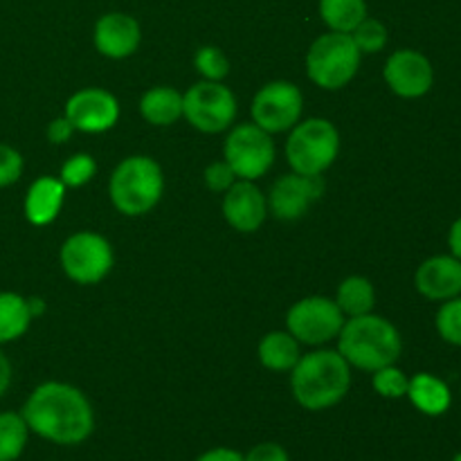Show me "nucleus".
<instances>
[{
  "label": "nucleus",
  "instance_id": "obj_38",
  "mask_svg": "<svg viewBox=\"0 0 461 461\" xmlns=\"http://www.w3.org/2000/svg\"><path fill=\"white\" fill-rule=\"evenodd\" d=\"M27 304H30L32 318H36V315H41V313H43V311H45L43 300H39V297H32V300H27Z\"/></svg>",
  "mask_w": 461,
  "mask_h": 461
},
{
  "label": "nucleus",
  "instance_id": "obj_10",
  "mask_svg": "<svg viewBox=\"0 0 461 461\" xmlns=\"http://www.w3.org/2000/svg\"><path fill=\"white\" fill-rule=\"evenodd\" d=\"M61 266L77 284H97L111 273V243L95 232H77L63 243Z\"/></svg>",
  "mask_w": 461,
  "mask_h": 461
},
{
  "label": "nucleus",
  "instance_id": "obj_13",
  "mask_svg": "<svg viewBox=\"0 0 461 461\" xmlns=\"http://www.w3.org/2000/svg\"><path fill=\"white\" fill-rule=\"evenodd\" d=\"M66 117L75 126V131L104 133L115 126L117 117H120V104L106 90L86 88L68 99Z\"/></svg>",
  "mask_w": 461,
  "mask_h": 461
},
{
  "label": "nucleus",
  "instance_id": "obj_6",
  "mask_svg": "<svg viewBox=\"0 0 461 461\" xmlns=\"http://www.w3.org/2000/svg\"><path fill=\"white\" fill-rule=\"evenodd\" d=\"M340 151V135L329 120H306L295 124L286 142L288 165L295 174L320 176L333 165Z\"/></svg>",
  "mask_w": 461,
  "mask_h": 461
},
{
  "label": "nucleus",
  "instance_id": "obj_3",
  "mask_svg": "<svg viewBox=\"0 0 461 461\" xmlns=\"http://www.w3.org/2000/svg\"><path fill=\"white\" fill-rule=\"evenodd\" d=\"M338 338H340L338 351L342 358L365 372H376L387 365H394L403 349L394 324L372 313L347 320Z\"/></svg>",
  "mask_w": 461,
  "mask_h": 461
},
{
  "label": "nucleus",
  "instance_id": "obj_2",
  "mask_svg": "<svg viewBox=\"0 0 461 461\" xmlns=\"http://www.w3.org/2000/svg\"><path fill=\"white\" fill-rule=\"evenodd\" d=\"M351 365L340 351H313L300 356L291 369V390L297 403L311 412L329 410L340 403L351 385Z\"/></svg>",
  "mask_w": 461,
  "mask_h": 461
},
{
  "label": "nucleus",
  "instance_id": "obj_1",
  "mask_svg": "<svg viewBox=\"0 0 461 461\" xmlns=\"http://www.w3.org/2000/svg\"><path fill=\"white\" fill-rule=\"evenodd\" d=\"M30 432L57 446H79L93 435L95 414L84 392L50 381L27 396L21 410Z\"/></svg>",
  "mask_w": 461,
  "mask_h": 461
},
{
  "label": "nucleus",
  "instance_id": "obj_12",
  "mask_svg": "<svg viewBox=\"0 0 461 461\" xmlns=\"http://www.w3.org/2000/svg\"><path fill=\"white\" fill-rule=\"evenodd\" d=\"M385 81L399 97H423L435 84V70L426 54L417 50H396L385 63Z\"/></svg>",
  "mask_w": 461,
  "mask_h": 461
},
{
  "label": "nucleus",
  "instance_id": "obj_29",
  "mask_svg": "<svg viewBox=\"0 0 461 461\" xmlns=\"http://www.w3.org/2000/svg\"><path fill=\"white\" fill-rule=\"evenodd\" d=\"M194 63H196L198 72H201L207 81L225 79L230 72V61L225 59V54L221 52L219 48H212V45H205V48L198 50Z\"/></svg>",
  "mask_w": 461,
  "mask_h": 461
},
{
  "label": "nucleus",
  "instance_id": "obj_4",
  "mask_svg": "<svg viewBox=\"0 0 461 461\" xmlns=\"http://www.w3.org/2000/svg\"><path fill=\"white\" fill-rule=\"evenodd\" d=\"M162 169L147 156H131L111 176V201L122 214L142 216L162 196Z\"/></svg>",
  "mask_w": 461,
  "mask_h": 461
},
{
  "label": "nucleus",
  "instance_id": "obj_15",
  "mask_svg": "<svg viewBox=\"0 0 461 461\" xmlns=\"http://www.w3.org/2000/svg\"><path fill=\"white\" fill-rule=\"evenodd\" d=\"M417 291L430 302H448L461 295V261L453 255H437L417 270Z\"/></svg>",
  "mask_w": 461,
  "mask_h": 461
},
{
  "label": "nucleus",
  "instance_id": "obj_37",
  "mask_svg": "<svg viewBox=\"0 0 461 461\" xmlns=\"http://www.w3.org/2000/svg\"><path fill=\"white\" fill-rule=\"evenodd\" d=\"M9 385H12V365H9L7 356L0 351V399L9 390Z\"/></svg>",
  "mask_w": 461,
  "mask_h": 461
},
{
  "label": "nucleus",
  "instance_id": "obj_14",
  "mask_svg": "<svg viewBox=\"0 0 461 461\" xmlns=\"http://www.w3.org/2000/svg\"><path fill=\"white\" fill-rule=\"evenodd\" d=\"M324 194L320 176L288 174L282 176L270 189V210L277 219L295 221L309 212V207Z\"/></svg>",
  "mask_w": 461,
  "mask_h": 461
},
{
  "label": "nucleus",
  "instance_id": "obj_36",
  "mask_svg": "<svg viewBox=\"0 0 461 461\" xmlns=\"http://www.w3.org/2000/svg\"><path fill=\"white\" fill-rule=\"evenodd\" d=\"M448 248H450V255L457 257L461 261V216L450 225V232H448Z\"/></svg>",
  "mask_w": 461,
  "mask_h": 461
},
{
  "label": "nucleus",
  "instance_id": "obj_31",
  "mask_svg": "<svg viewBox=\"0 0 461 461\" xmlns=\"http://www.w3.org/2000/svg\"><path fill=\"white\" fill-rule=\"evenodd\" d=\"M23 174V156L14 147L0 144V187H9Z\"/></svg>",
  "mask_w": 461,
  "mask_h": 461
},
{
  "label": "nucleus",
  "instance_id": "obj_16",
  "mask_svg": "<svg viewBox=\"0 0 461 461\" xmlns=\"http://www.w3.org/2000/svg\"><path fill=\"white\" fill-rule=\"evenodd\" d=\"M223 216L239 232H255L266 221V198L252 180L234 183L225 192Z\"/></svg>",
  "mask_w": 461,
  "mask_h": 461
},
{
  "label": "nucleus",
  "instance_id": "obj_24",
  "mask_svg": "<svg viewBox=\"0 0 461 461\" xmlns=\"http://www.w3.org/2000/svg\"><path fill=\"white\" fill-rule=\"evenodd\" d=\"M374 302H376V293H374L372 282L365 277H347L338 288L336 304L349 318L372 313Z\"/></svg>",
  "mask_w": 461,
  "mask_h": 461
},
{
  "label": "nucleus",
  "instance_id": "obj_7",
  "mask_svg": "<svg viewBox=\"0 0 461 461\" xmlns=\"http://www.w3.org/2000/svg\"><path fill=\"white\" fill-rule=\"evenodd\" d=\"M183 115L203 133H221L237 117V97L221 81H198L183 95Z\"/></svg>",
  "mask_w": 461,
  "mask_h": 461
},
{
  "label": "nucleus",
  "instance_id": "obj_28",
  "mask_svg": "<svg viewBox=\"0 0 461 461\" xmlns=\"http://www.w3.org/2000/svg\"><path fill=\"white\" fill-rule=\"evenodd\" d=\"M408 385L410 378L394 365H387V367L374 372V390L383 399H403L408 394Z\"/></svg>",
  "mask_w": 461,
  "mask_h": 461
},
{
  "label": "nucleus",
  "instance_id": "obj_27",
  "mask_svg": "<svg viewBox=\"0 0 461 461\" xmlns=\"http://www.w3.org/2000/svg\"><path fill=\"white\" fill-rule=\"evenodd\" d=\"M437 331L448 345L461 347V295L441 304L437 313Z\"/></svg>",
  "mask_w": 461,
  "mask_h": 461
},
{
  "label": "nucleus",
  "instance_id": "obj_18",
  "mask_svg": "<svg viewBox=\"0 0 461 461\" xmlns=\"http://www.w3.org/2000/svg\"><path fill=\"white\" fill-rule=\"evenodd\" d=\"M66 196V185L57 178L34 180L25 196V216L32 225H48L59 216Z\"/></svg>",
  "mask_w": 461,
  "mask_h": 461
},
{
  "label": "nucleus",
  "instance_id": "obj_39",
  "mask_svg": "<svg viewBox=\"0 0 461 461\" xmlns=\"http://www.w3.org/2000/svg\"><path fill=\"white\" fill-rule=\"evenodd\" d=\"M453 461H461V453H457V455H455V457H453Z\"/></svg>",
  "mask_w": 461,
  "mask_h": 461
},
{
  "label": "nucleus",
  "instance_id": "obj_20",
  "mask_svg": "<svg viewBox=\"0 0 461 461\" xmlns=\"http://www.w3.org/2000/svg\"><path fill=\"white\" fill-rule=\"evenodd\" d=\"M140 113L149 124L169 126L183 115V95L167 86H158L144 93L140 102Z\"/></svg>",
  "mask_w": 461,
  "mask_h": 461
},
{
  "label": "nucleus",
  "instance_id": "obj_22",
  "mask_svg": "<svg viewBox=\"0 0 461 461\" xmlns=\"http://www.w3.org/2000/svg\"><path fill=\"white\" fill-rule=\"evenodd\" d=\"M30 304L18 293H0V345L14 342L30 329Z\"/></svg>",
  "mask_w": 461,
  "mask_h": 461
},
{
  "label": "nucleus",
  "instance_id": "obj_34",
  "mask_svg": "<svg viewBox=\"0 0 461 461\" xmlns=\"http://www.w3.org/2000/svg\"><path fill=\"white\" fill-rule=\"evenodd\" d=\"M72 133H75V126L70 124V120H68V117H59V120H54L48 129L50 142H54V144H63L66 140H70Z\"/></svg>",
  "mask_w": 461,
  "mask_h": 461
},
{
  "label": "nucleus",
  "instance_id": "obj_23",
  "mask_svg": "<svg viewBox=\"0 0 461 461\" xmlns=\"http://www.w3.org/2000/svg\"><path fill=\"white\" fill-rule=\"evenodd\" d=\"M320 16L331 32L351 34L367 18L365 0H320Z\"/></svg>",
  "mask_w": 461,
  "mask_h": 461
},
{
  "label": "nucleus",
  "instance_id": "obj_33",
  "mask_svg": "<svg viewBox=\"0 0 461 461\" xmlns=\"http://www.w3.org/2000/svg\"><path fill=\"white\" fill-rule=\"evenodd\" d=\"M246 461H291L286 448L273 441H264V444H257L255 448H250V453L243 455Z\"/></svg>",
  "mask_w": 461,
  "mask_h": 461
},
{
  "label": "nucleus",
  "instance_id": "obj_17",
  "mask_svg": "<svg viewBox=\"0 0 461 461\" xmlns=\"http://www.w3.org/2000/svg\"><path fill=\"white\" fill-rule=\"evenodd\" d=\"M142 32L140 23L129 14H106L95 25V45L108 59H126L138 50Z\"/></svg>",
  "mask_w": 461,
  "mask_h": 461
},
{
  "label": "nucleus",
  "instance_id": "obj_8",
  "mask_svg": "<svg viewBox=\"0 0 461 461\" xmlns=\"http://www.w3.org/2000/svg\"><path fill=\"white\" fill-rule=\"evenodd\" d=\"M223 153L225 162L241 180L261 178L275 162V144L270 133L257 124H241L230 131Z\"/></svg>",
  "mask_w": 461,
  "mask_h": 461
},
{
  "label": "nucleus",
  "instance_id": "obj_35",
  "mask_svg": "<svg viewBox=\"0 0 461 461\" xmlns=\"http://www.w3.org/2000/svg\"><path fill=\"white\" fill-rule=\"evenodd\" d=\"M196 461H246L243 453L234 448H212L207 453H203Z\"/></svg>",
  "mask_w": 461,
  "mask_h": 461
},
{
  "label": "nucleus",
  "instance_id": "obj_32",
  "mask_svg": "<svg viewBox=\"0 0 461 461\" xmlns=\"http://www.w3.org/2000/svg\"><path fill=\"white\" fill-rule=\"evenodd\" d=\"M234 171L228 162H214L205 169V185L212 192H228L234 185Z\"/></svg>",
  "mask_w": 461,
  "mask_h": 461
},
{
  "label": "nucleus",
  "instance_id": "obj_30",
  "mask_svg": "<svg viewBox=\"0 0 461 461\" xmlns=\"http://www.w3.org/2000/svg\"><path fill=\"white\" fill-rule=\"evenodd\" d=\"M95 171H97V165L93 158L88 153H77L61 167V183L66 187H81L93 178Z\"/></svg>",
  "mask_w": 461,
  "mask_h": 461
},
{
  "label": "nucleus",
  "instance_id": "obj_5",
  "mask_svg": "<svg viewBox=\"0 0 461 461\" xmlns=\"http://www.w3.org/2000/svg\"><path fill=\"white\" fill-rule=\"evenodd\" d=\"M360 50L351 34L329 32L313 41L306 54V72L311 81L324 90H338L349 84L360 66Z\"/></svg>",
  "mask_w": 461,
  "mask_h": 461
},
{
  "label": "nucleus",
  "instance_id": "obj_21",
  "mask_svg": "<svg viewBox=\"0 0 461 461\" xmlns=\"http://www.w3.org/2000/svg\"><path fill=\"white\" fill-rule=\"evenodd\" d=\"M259 360L273 372H291L300 360V342L284 331H273L259 342Z\"/></svg>",
  "mask_w": 461,
  "mask_h": 461
},
{
  "label": "nucleus",
  "instance_id": "obj_19",
  "mask_svg": "<svg viewBox=\"0 0 461 461\" xmlns=\"http://www.w3.org/2000/svg\"><path fill=\"white\" fill-rule=\"evenodd\" d=\"M405 396H410L414 408L426 414V417H441V414L448 412L450 403H453L450 387L441 378L426 372L410 378L408 394Z\"/></svg>",
  "mask_w": 461,
  "mask_h": 461
},
{
  "label": "nucleus",
  "instance_id": "obj_25",
  "mask_svg": "<svg viewBox=\"0 0 461 461\" xmlns=\"http://www.w3.org/2000/svg\"><path fill=\"white\" fill-rule=\"evenodd\" d=\"M30 428L21 412H0V461H16L25 453Z\"/></svg>",
  "mask_w": 461,
  "mask_h": 461
},
{
  "label": "nucleus",
  "instance_id": "obj_26",
  "mask_svg": "<svg viewBox=\"0 0 461 461\" xmlns=\"http://www.w3.org/2000/svg\"><path fill=\"white\" fill-rule=\"evenodd\" d=\"M351 39H354L360 54L381 52L387 45V27L383 25L381 21H376V18H365V21L351 32Z\"/></svg>",
  "mask_w": 461,
  "mask_h": 461
},
{
  "label": "nucleus",
  "instance_id": "obj_9",
  "mask_svg": "<svg viewBox=\"0 0 461 461\" xmlns=\"http://www.w3.org/2000/svg\"><path fill=\"white\" fill-rule=\"evenodd\" d=\"M288 333L304 345H324L340 333L345 313L329 297H306L288 311Z\"/></svg>",
  "mask_w": 461,
  "mask_h": 461
},
{
  "label": "nucleus",
  "instance_id": "obj_11",
  "mask_svg": "<svg viewBox=\"0 0 461 461\" xmlns=\"http://www.w3.org/2000/svg\"><path fill=\"white\" fill-rule=\"evenodd\" d=\"M304 111L302 90L291 81L266 84L252 99V120L266 133H282L300 122Z\"/></svg>",
  "mask_w": 461,
  "mask_h": 461
}]
</instances>
